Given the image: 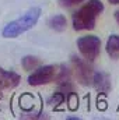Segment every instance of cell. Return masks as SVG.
<instances>
[{
  "label": "cell",
  "mask_w": 119,
  "mask_h": 120,
  "mask_svg": "<svg viewBox=\"0 0 119 120\" xmlns=\"http://www.w3.org/2000/svg\"><path fill=\"white\" fill-rule=\"evenodd\" d=\"M104 11V3L101 0L86 1L74 14H73V30L74 31H91L95 28L97 18Z\"/></svg>",
  "instance_id": "1"
},
{
  "label": "cell",
  "mask_w": 119,
  "mask_h": 120,
  "mask_svg": "<svg viewBox=\"0 0 119 120\" xmlns=\"http://www.w3.org/2000/svg\"><path fill=\"white\" fill-rule=\"evenodd\" d=\"M42 11L39 7H31L28 11H25L21 17H18L14 21H10L8 24L4 25V28L1 30V36L6 39H14L18 38L20 35H23L24 32L32 30L36 22L39 21Z\"/></svg>",
  "instance_id": "2"
},
{
  "label": "cell",
  "mask_w": 119,
  "mask_h": 120,
  "mask_svg": "<svg viewBox=\"0 0 119 120\" xmlns=\"http://www.w3.org/2000/svg\"><path fill=\"white\" fill-rule=\"evenodd\" d=\"M77 48L87 61H94L101 52V39L95 35H86L77 39Z\"/></svg>",
  "instance_id": "3"
},
{
  "label": "cell",
  "mask_w": 119,
  "mask_h": 120,
  "mask_svg": "<svg viewBox=\"0 0 119 120\" xmlns=\"http://www.w3.org/2000/svg\"><path fill=\"white\" fill-rule=\"evenodd\" d=\"M58 67L56 66H42V67H36L35 71H32V74L28 75V84L31 87H41V85H46L52 81L56 80L58 77Z\"/></svg>",
  "instance_id": "4"
},
{
  "label": "cell",
  "mask_w": 119,
  "mask_h": 120,
  "mask_svg": "<svg viewBox=\"0 0 119 120\" xmlns=\"http://www.w3.org/2000/svg\"><path fill=\"white\" fill-rule=\"evenodd\" d=\"M71 66H73V70H74V74H76V78L79 81V84L84 85V87H88L91 85V80H92V68L88 66V61H84L83 59L77 57V56H71Z\"/></svg>",
  "instance_id": "5"
},
{
  "label": "cell",
  "mask_w": 119,
  "mask_h": 120,
  "mask_svg": "<svg viewBox=\"0 0 119 120\" xmlns=\"http://www.w3.org/2000/svg\"><path fill=\"white\" fill-rule=\"evenodd\" d=\"M20 81H21V77L16 71L4 70L0 67V98L4 91L14 90L16 87H18Z\"/></svg>",
  "instance_id": "6"
},
{
  "label": "cell",
  "mask_w": 119,
  "mask_h": 120,
  "mask_svg": "<svg viewBox=\"0 0 119 120\" xmlns=\"http://www.w3.org/2000/svg\"><path fill=\"white\" fill-rule=\"evenodd\" d=\"M91 85L97 90L98 94H102V95H107L112 85H111V77L104 73V71H97L92 74V80H91Z\"/></svg>",
  "instance_id": "7"
},
{
  "label": "cell",
  "mask_w": 119,
  "mask_h": 120,
  "mask_svg": "<svg viewBox=\"0 0 119 120\" xmlns=\"http://www.w3.org/2000/svg\"><path fill=\"white\" fill-rule=\"evenodd\" d=\"M107 53L111 59H118L119 57V35L114 34L108 38L107 45H105Z\"/></svg>",
  "instance_id": "8"
},
{
  "label": "cell",
  "mask_w": 119,
  "mask_h": 120,
  "mask_svg": "<svg viewBox=\"0 0 119 120\" xmlns=\"http://www.w3.org/2000/svg\"><path fill=\"white\" fill-rule=\"evenodd\" d=\"M48 27L51 30L56 31V32H62V31L66 30V27H67V20H66V17L63 14L52 15L48 20Z\"/></svg>",
  "instance_id": "9"
},
{
  "label": "cell",
  "mask_w": 119,
  "mask_h": 120,
  "mask_svg": "<svg viewBox=\"0 0 119 120\" xmlns=\"http://www.w3.org/2000/svg\"><path fill=\"white\" fill-rule=\"evenodd\" d=\"M21 66H23V68L24 70H35L38 66H39V59L38 57H35V56H24L23 59H21Z\"/></svg>",
  "instance_id": "10"
},
{
  "label": "cell",
  "mask_w": 119,
  "mask_h": 120,
  "mask_svg": "<svg viewBox=\"0 0 119 120\" xmlns=\"http://www.w3.org/2000/svg\"><path fill=\"white\" fill-rule=\"evenodd\" d=\"M64 101H66V95H64L63 92L58 91V92H55V94L49 98L48 103H49V105H52V106H58V105H60V103H63Z\"/></svg>",
  "instance_id": "11"
},
{
  "label": "cell",
  "mask_w": 119,
  "mask_h": 120,
  "mask_svg": "<svg viewBox=\"0 0 119 120\" xmlns=\"http://www.w3.org/2000/svg\"><path fill=\"white\" fill-rule=\"evenodd\" d=\"M83 1H86V0H58V3H59L62 7H64V8L73 7V6L80 4V3H83Z\"/></svg>",
  "instance_id": "12"
},
{
  "label": "cell",
  "mask_w": 119,
  "mask_h": 120,
  "mask_svg": "<svg viewBox=\"0 0 119 120\" xmlns=\"http://www.w3.org/2000/svg\"><path fill=\"white\" fill-rule=\"evenodd\" d=\"M21 119H48V116L42 115V113H23L21 115Z\"/></svg>",
  "instance_id": "13"
},
{
  "label": "cell",
  "mask_w": 119,
  "mask_h": 120,
  "mask_svg": "<svg viewBox=\"0 0 119 120\" xmlns=\"http://www.w3.org/2000/svg\"><path fill=\"white\" fill-rule=\"evenodd\" d=\"M114 17H115V21L119 24V10H116V11L114 13Z\"/></svg>",
  "instance_id": "14"
},
{
  "label": "cell",
  "mask_w": 119,
  "mask_h": 120,
  "mask_svg": "<svg viewBox=\"0 0 119 120\" xmlns=\"http://www.w3.org/2000/svg\"><path fill=\"white\" fill-rule=\"evenodd\" d=\"M108 1H109L111 4H115V6H118L119 4V0H108Z\"/></svg>",
  "instance_id": "15"
}]
</instances>
